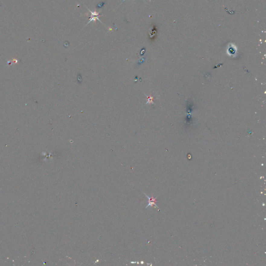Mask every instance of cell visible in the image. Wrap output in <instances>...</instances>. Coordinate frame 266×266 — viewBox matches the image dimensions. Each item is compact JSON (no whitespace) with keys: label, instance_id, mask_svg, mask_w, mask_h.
I'll return each instance as SVG.
<instances>
[{"label":"cell","instance_id":"1","mask_svg":"<svg viewBox=\"0 0 266 266\" xmlns=\"http://www.w3.org/2000/svg\"><path fill=\"white\" fill-rule=\"evenodd\" d=\"M87 8L89 11V12L91 13V17L89 18V21L88 22L86 25H88V24H89L91 21H94L95 22L96 21H98L100 22H102L100 21V19H99V17H101V15L99 14V13H97V11H91L88 8Z\"/></svg>","mask_w":266,"mask_h":266},{"label":"cell","instance_id":"2","mask_svg":"<svg viewBox=\"0 0 266 266\" xmlns=\"http://www.w3.org/2000/svg\"><path fill=\"white\" fill-rule=\"evenodd\" d=\"M146 196L147 197L148 199H149V204L148 205H147V207H146V208H147L148 207H149V206H150V207H152L153 205H155L157 207H158L156 205V204H155V202H156V197L155 198H154V197H152V198H150V197H148V195H146Z\"/></svg>","mask_w":266,"mask_h":266},{"label":"cell","instance_id":"3","mask_svg":"<svg viewBox=\"0 0 266 266\" xmlns=\"http://www.w3.org/2000/svg\"><path fill=\"white\" fill-rule=\"evenodd\" d=\"M125 1V0H123V1H122V3H123V2H124V1Z\"/></svg>","mask_w":266,"mask_h":266}]
</instances>
